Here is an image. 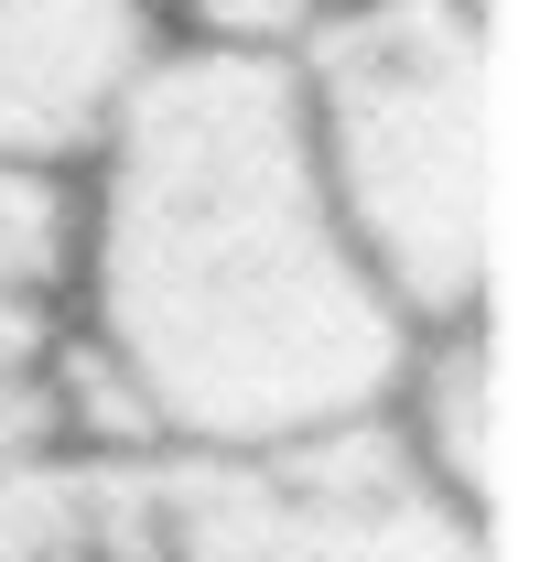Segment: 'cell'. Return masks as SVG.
I'll return each mask as SVG.
<instances>
[{"instance_id":"obj_6","label":"cell","mask_w":540,"mask_h":562,"mask_svg":"<svg viewBox=\"0 0 540 562\" xmlns=\"http://www.w3.org/2000/svg\"><path fill=\"white\" fill-rule=\"evenodd\" d=\"M390 432L410 443V465L454 508L486 519V497H497V357H486V325H432L410 347Z\"/></svg>"},{"instance_id":"obj_7","label":"cell","mask_w":540,"mask_h":562,"mask_svg":"<svg viewBox=\"0 0 540 562\" xmlns=\"http://www.w3.org/2000/svg\"><path fill=\"white\" fill-rule=\"evenodd\" d=\"M325 11H346V0H173V33H205V44H270V55H292Z\"/></svg>"},{"instance_id":"obj_3","label":"cell","mask_w":540,"mask_h":562,"mask_svg":"<svg viewBox=\"0 0 540 562\" xmlns=\"http://www.w3.org/2000/svg\"><path fill=\"white\" fill-rule=\"evenodd\" d=\"M162 562H486V519L410 465L390 422L281 454L162 465Z\"/></svg>"},{"instance_id":"obj_1","label":"cell","mask_w":540,"mask_h":562,"mask_svg":"<svg viewBox=\"0 0 540 562\" xmlns=\"http://www.w3.org/2000/svg\"><path fill=\"white\" fill-rule=\"evenodd\" d=\"M421 347L346 238L292 55L162 33L66 173V443L281 454L390 422Z\"/></svg>"},{"instance_id":"obj_2","label":"cell","mask_w":540,"mask_h":562,"mask_svg":"<svg viewBox=\"0 0 540 562\" xmlns=\"http://www.w3.org/2000/svg\"><path fill=\"white\" fill-rule=\"evenodd\" d=\"M346 238L410 325H486L497 271V22L486 0H346L292 44Z\"/></svg>"},{"instance_id":"obj_5","label":"cell","mask_w":540,"mask_h":562,"mask_svg":"<svg viewBox=\"0 0 540 562\" xmlns=\"http://www.w3.org/2000/svg\"><path fill=\"white\" fill-rule=\"evenodd\" d=\"M66 443V173L0 162V476Z\"/></svg>"},{"instance_id":"obj_4","label":"cell","mask_w":540,"mask_h":562,"mask_svg":"<svg viewBox=\"0 0 540 562\" xmlns=\"http://www.w3.org/2000/svg\"><path fill=\"white\" fill-rule=\"evenodd\" d=\"M162 33L151 0H0V162L76 173Z\"/></svg>"}]
</instances>
